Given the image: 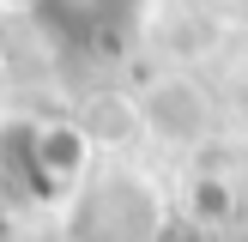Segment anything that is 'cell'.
Listing matches in <instances>:
<instances>
[]
</instances>
